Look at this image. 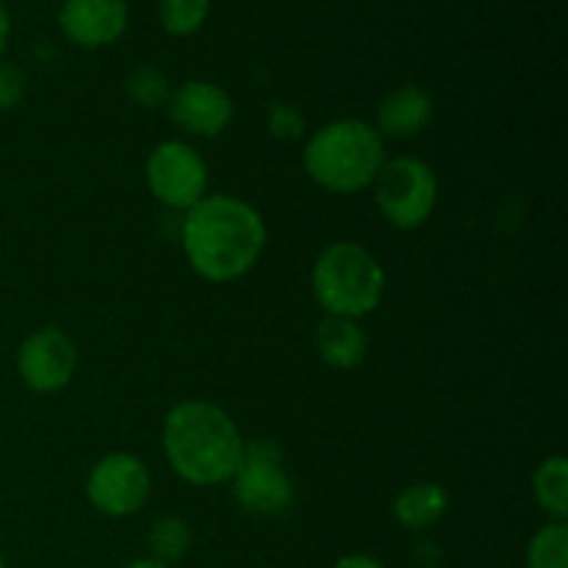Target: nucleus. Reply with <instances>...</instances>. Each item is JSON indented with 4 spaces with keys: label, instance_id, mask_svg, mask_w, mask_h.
<instances>
[{
    "label": "nucleus",
    "instance_id": "nucleus-1",
    "mask_svg": "<svg viewBox=\"0 0 568 568\" xmlns=\"http://www.w3.org/2000/svg\"><path fill=\"white\" fill-rule=\"evenodd\" d=\"M183 253L200 277L227 283L258 264L266 227L258 209L227 194L203 197L183 220Z\"/></svg>",
    "mask_w": 568,
    "mask_h": 568
},
{
    "label": "nucleus",
    "instance_id": "nucleus-2",
    "mask_svg": "<svg viewBox=\"0 0 568 568\" xmlns=\"http://www.w3.org/2000/svg\"><path fill=\"white\" fill-rule=\"evenodd\" d=\"M161 442L175 475L192 486L233 480L244 455V438L236 422L205 399L175 405L164 419Z\"/></svg>",
    "mask_w": 568,
    "mask_h": 568
},
{
    "label": "nucleus",
    "instance_id": "nucleus-3",
    "mask_svg": "<svg viewBox=\"0 0 568 568\" xmlns=\"http://www.w3.org/2000/svg\"><path fill=\"white\" fill-rule=\"evenodd\" d=\"M305 172L336 194L364 192L386 164V139L364 120H336L305 144Z\"/></svg>",
    "mask_w": 568,
    "mask_h": 568
},
{
    "label": "nucleus",
    "instance_id": "nucleus-4",
    "mask_svg": "<svg viewBox=\"0 0 568 568\" xmlns=\"http://www.w3.org/2000/svg\"><path fill=\"white\" fill-rule=\"evenodd\" d=\"M386 272L358 242H333L314 264L316 303L327 316L361 320L381 305Z\"/></svg>",
    "mask_w": 568,
    "mask_h": 568
},
{
    "label": "nucleus",
    "instance_id": "nucleus-5",
    "mask_svg": "<svg viewBox=\"0 0 568 568\" xmlns=\"http://www.w3.org/2000/svg\"><path fill=\"white\" fill-rule=\"evenodd\" d=\"M372 186H375V203L381 214L399 231H414L425 225L436 211V172L419 159H410V155L386 159Z\"/></svg>",
    "mask_w": 568,
    "mask_h": 568
},
{
    "label": "nucleus",
    "instance_id": "nucleus-6",
    "mask_svg": "<svg viewBox=\"0 0 568 568\" xmlns=\"http://www.w3.org/2000/svg\"><path fill=\"white\" fill-rule=\"evenodd\" d=\"M233 491L242 508L258 516H277L292 505L294 486L283 466L281 449L272 442L244 444L242 464L233 475Z\"/></svg>",
    "mask_w": 568,
    "mask_h": 568
},
{
    "label": "nucleus",
    "instance_id": "nucleus-7",
    "mask_svg": "<svg viewBox=\"0 0 568 568\" xmlns=\"http://www.w3.org/2000/svg\"><path fill=\"white\" fill-rule=\"evenodd\" d=\"M148 186L170 209H194L209 189V166L186 142H161L148 159Z\"/></svg>",
    "mask_w": 568,
    "mask_h": 568
},
{
    "label": "nucleus",
    "instance_id": "nucleus-8",
    "mask_svg": "<svg viewBox=\"0 0 568 568\" xmlns=\"http://www.w3.org/2000/svg\"><path fill=\"white\" fill-rule=\"evenodd\" d=\"M87 497L100 514L133 516L150 497V471L136 455L114 453L94 464L87 483Z\"/></svg>",
    "mask_w": 568,
    "mask_h": 568
},
{
    "label": "nucleus",
    "instance_id": "nucleus-9",
    "mask_svg": "<svg viewBox=\"0 0 568 568\" xmlns=\"http://www.w3.org/2000/svg\"><path fill=\"white\" fill-rule=\"evenodd\" d=\"M78 353L72 338L59 327H42L20 344L17 372L22 383L37 394H50L64 388L75 372Z\"/></svg>",
    "mask_w": 568,
    "mask_h": 568
},
{
    "label": "nucleus",
    "instance_id": "nucleus-10",
    "mask_svg": "<svg viewBox=\"0 0 568 568\" xmlns=\"http://www.w3.org/2000/svg\"><path fill=\"white\" fill-rule=\"evenodd\" d=\"M170 116L194 136H220L233 120V100L211 81H186L170 98Z\"/></svg>",
    "mask_w": 568,
    "mask_h": 568
},
{
    "label": "nucleus",
    "instance_id": "nucleus-11",
    "mask_svg": "<svg viewBox=\"0 0 568 568\" xmlns=\"http://www.w3.org/2000/svg\"><path fill=\"white\" fill-rule=\"evenodd\" d=\"M59 26L78 48H103L125 33L128 3L125 0H64Z\"/></svg>",
    "mask_w": 568,
    "mask_h": 568
},
{
    "label": "nucleus",
    "instance_id": "nucleus-12",
    "mask_svg": "<svg viewBox=\"0 0 568 568\" xmlns=\"http://www.w3.org/2000/svg\"><path fill=\"white\" fill-rule=\"evenodd\" d=\"M433 120V98L427 89L399 87L377 109V133L383 139H414Z\"/></svg>",
    "mask_w": 568,
    "mask_h": 568
},
{
    "label": "nucleus",
    "instance_id": "nucleus-13",
    "mask_svg": "<svg viewBox=\"0 0 568 568\" xmlns=\"http://www.w3.org/2000/svg\"><path fill=\"white\" fill-rule=\"evenodd\" d=\"M316 349L333 369H355L366 358V333L355 320L327 316L316 327Z\"/></svg>",
    "mask_w": 568,
    "mask_h": 568
},
{
    "label": "nucleus",
    "instance_id": "nucleus-14",
    "mask_svg": "<svg viewBox=\"0 0 568 568\" xmlns=\"http://www.w3.org/2000/svg\"><path fill=\"white\" fill-rule=\"evenodd\" d=\"M449 497L438 483H416L394 499V516L405 530H425L447 514Z\"/></svg>",
    "mask_w": 568,
    "mask_h": 568
},
{
    "label": "nucleus",
    "instance_id": "nucleus-15",
    "mask_svg": "<svg viewBox=\"0 0 568 568\" xmlns=\"http://www.w3.org/2000/svg\"><path fill=\"white\" fill-rule=\"evenodd\" d=\"M532 494L541 510L555 516V521H566L568 516V460L564 455L547 458L532 475Z\"/></svg>",
    "mask_w": 568,
    "mask_h": 568
},
{
    "label": "nucleus",
    "instance_id": "nucleus-16",
    "mask_svg": "<svg viewBox=\"0 0 568 568\" xmlns=\"http://www.w3.org/2000/svg\"><path fill=\"white\" fill-rule=\"evenodd\" d=\"M150 552H153V560H161V564H175L186 555V549L192 547V530L183 519L178 516H166V519H159L153 527H150Z\"/></svg>",
    "mask_w": 568,
    "mask_h": 568
},
{
    "label": "nucleus",
    "instance_id": "nucleus-17",
    "mask_svg": "<svg viewBox=\"0 0 568 568\" xmlns=\"http://www.w3.org/2000/svg\"><path fill=\"white\" fill-rule=\"evenodd\" d=\"M530 568H568V525L552 521L532 536L527 549Z\"/></svg>",
    "mask_w": 568,
    "mask_h": 568
},
{
    "label": "nucleus",
    "instance_id": "nucleus-18",
    "mask_svg": "<svg viewBox=\"0 0 568 568\" xmlns=\"http://www.w3.org/2000/svg\"><path fill=\"white\" fill-rule=\"evenodd\" d=\"M211 0H161V28L170 37H192L209 20Z\"/></svg>",
    "mask_w": 568,
    "mask_h": 568
},
{
    "label": "nucleus",
    "instance_id": "nucleus-19",
    "mask_svg": "<svg viewBox=\"0 0 568 568\" xmlns=\"http://www.w3.org/2000/svg\"><path fill=\"white\" fill-rule=\"evenodd\" d=\"M125 92L142 109H161L172 98L170 81H166V75L159 67H139V70H133L131 78L125 81Z\"/></svg>",
    "mask_w": 568,
    "mask_h": 568
},
{
    "label": "nucleus",
    "instance_id": "nucleus-20",
    "mask_svg": "<svg viewBox=\"0 0 568 568\" xmlns=\"http://www.w3.org/2000/svg\"><path fill=\"white\" fill-rule=\"evenodd\" d=\"M266 125H270V133L277 139H300L305 131V116L300 114L294 105H286V103H277L270 109V120H266Z\"/></svg>",
    "mask_w": 568,
    "mask_h": 568
},
{
    "label": "nucleus",
    "instance_id": "nucleus-21",
    "mask_svg": "<svg viewBox=\"0 0 568 568\" xmlns=\"http://www.w3.org/2000/svg\"><path fill=\"white\" fill-rule=\"evenodd\" d=\"M26 98V75L17 64L0 59V111H11Z\"/></svg>",
    "mask_w": 568,
    "mask_h": 568
},
{
    "label": "nucleus",
    "instance_id": "nucleus-22",
    "mask_svg": "<svg viewBox=\"0 0 568 568\" xmlns=\"http://www.w3.org/2000/svg\"><path fill=\"white\" fill-rule=\"evenodd\" d=\"M333 568H383L377 564L375 558H369V555H347V558L338 560Z\"/></svg>",
    "mask_w": 568,
    "mask_h": 568
},
{
    "label": "nucleus",
    "instance_id": "nucleus-23",
    "mask_svg": "<svg viewBox=\"0 0 568 568\" xmlns=\"http://www.w3.org/2000/svg\"><path fill=\"white\" fill-rule=\"evenodd\" d=\"M9 33H11V17H9V9L3 6V0H0V59H3L6 44H9Z\"/></svg>",
    "mask_w": 568,
    "mask_h": 568
},
{
    "label": "nucleus",
    "instance_id": "nucleus-24",
    "mask_svg": "<svg viewBox=\"0 0 568 568\" xmlns=\"http://www.w3.org/2000/svg\"><path fill=\"white\" fill-rule=\"evenodd\" d=\"M128 568H170L166 564H161V560H153V558H148V560H136V564H131Z\"/></svg>",
    "mask_w": 568,
    "mask_h": 568
},
{
    "label": "nucleus",
    "instance_id": "nucleus-25",
    "mask_svg": "<svg viewBox=\"0 0 568 568\" xmlns=\"http://www.w3.org/2000/svg\"><path fill=\"white\" fill-rule=\"evenodd\" d=\"M0 568H6V564H3V558H0Z\"/></svg>",
    "mask_w": 568,
    "mask_h": 568
}]
</instances>
